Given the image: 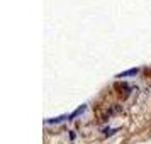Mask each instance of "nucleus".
I'll return each mask as SVG.
<instances>
[{"label": "nucleus", "instance_id": "nucleus-1", "mask_svg": "<svg viewBox=\"0 0 151 144\" xmlns=\"http://www.w3.org/2000/svg\"><path fill=\"white\" fill-rule=\"evenodd\" d=\"M85 110H87V105H85V103H82V105H80V107H78V109H76L75 112H71V114L68 115V120H75L76 117H78V115H82V114L85 112Z\"/></svg>", "mask_w": 151, "mask_h": 144}, {"label": "nucleus", "instance_id": "nucleus-2", "mask_svg": "<svg viewBox=\"0 0 151 144\" xmlns=\"http://www.w3.org/2000/svg\"><path fill=\"white\" fill-rule=\"evenodd\" d=\"M63 120H68V115H66V114L53 117V119H44V124H60V122H63Z\"/></svg>", "mask_w": 151, "mask_h": 144}, {"label": "nucleus", "instance_id": "nucleus-3", "mask_svg": "<svg viewBox=\"0 0 151 144\" xmlns=\"http://www.w3.org/2000/svg\"><path fill=\"white\" fill-rule=\"evenodd\" d=\"M137 71H139L137 68L126 69V71H122V73H119V75H117L116 78H127V76H136V75H137Z\"/></svg>", "mask_w": 151, "mask_h": 144}]
</instances>
